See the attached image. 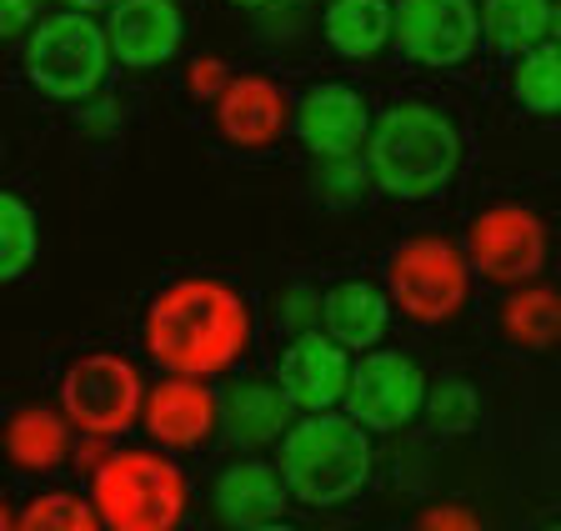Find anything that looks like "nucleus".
<instances>
[{
	"mask_svg": "<svg viewBox=\"0 0 561 531\" xmlns=\"http://www.w3.org/2000/svg\"><path fill=\"white\" fill-rule=\"evenodd\" d=\"M35 251H41V221H35V211L15 191H0V286L21 281L35 266Z\"/></svg>",
	"mask_w": 561,
	"mask_h": 531,
	"instance_id": "24",
	"label": "nucleus"
},
{
	"mask_svg": "<svg viewBox=\"0 0 561 531\" xmlns=\"http://www.w3.org/2000/svg\"><path fill=\"white\" fill-rule=\"evenodd\" d=\"M241 531H296V527H286V521H261V527H241Z\"/></svg>",
	"mask_w": 561,
	"mask_h": 531,
	"instance_id": "33",
	"label": "nucleus"
},
{
	"mask_svg": "<svg viewBox=\"0 0 561 531\" xmlns=\"http://www.w3.org/2000/svg\"><path fill=\"white\" fill-rule=\"evenodd\" d=\"M231 81V71H226V60H216V56H201V60H191V71H186V91L191 95H201V101H216V91Z\"/></svg>",
	"mask_w": 561,
	"mask_h": 531,
	"instance_id": "29",
	"label": "nucleus"
},
{
	"mask_svg": "<svg viewBox=\"0 0 561 531\" xmlns=\"http://www.w3.org/2000/svg\"><path fill=\"white\" fill-rule=\"evenodd\" d=\"M391 41L411 66L451 71L481 50L477 0H401L391 5Z\"/></svg>",
	"mask_w": 561,
	"mask_h": 531,
	"instance_id": "10",
	"label": "nucleus"
},
{
	"mask_svg": "<svg viewBox=\"0 0 561 531\" xmlns=\"http://www.w3.org/2000/svg\"><path fill=\"white\" fill-rule=\"evenodd\" d=\"M291 130L316 161H346V155H362L371 106L351 85H316L291 106Z\"/></svg>",
	"mask_w": 561,
	"mask_h": 531,
	"instance_id": "14",
	"label": "nucleus"
},
{
	"mask_svg": "<svg viewBox=\"0 0 561 531\" xmlns=\"http://www.w3.org/2000/svg\"><path fill=\"white\" fill-rule=\"evenodd\" d=\"M35 25V0H0V41H15Z\"/></svg>",
	"mask_w": 561,
	"mask_h": 531,
	"instance_id": "31",
	"label": "nucleus"
},
{
	"mask_svg": "<svg viewBox=\"0 0 561 531\" xmlns=\"http://www.w3.org/2000/svg\"><path fill=\"white\" fill-rule=\"evenodd\" d=\"M0 531H15V507L0 496Z\"/></svg>",
	"mask_w": 561,
	"mask_h": 531,
	"instance_id": "32",
	"label": "nucleus"
},
{
	"mask_svg": "<svg viewBox=\"0 0 561 531\" xmlns=\"http://www.w3.org/2000/svg\"><path fill=\"white\" fill-rule=\"evenodd\" d=\"M105 46L126 71H156L186 41V15L175 0H111L105 5Z\"/></svg>",
	"mask_w": 561,
	"mask_h": 531,
	"instance_id": "12",
	"label": "nucleus"
},
{
	"mask_svg": "<svg viewBox=\"0 0 561 531\" xmlns=\"http://www.w3.org/2000/svg\"><path fill=\"white\" fill-rule=\"evenodd\" d=\"M111 71V46L91 11H50L35 15L25 31V76L50 101H91L101 95Z\"/></svg>",
	"mask_w": 561,
	"mask_h": 531,
	"instance_id": "5",
	"label": "nucleus"
},
{
	"mask_svg": "<svg viewBox=\"0 0 561 531\" xmlns=\"http://www.w3.org/2000/svg\"><path fill=\"white\" fill-rule=\"evenodd\" d=\"M366 181L397 201H432L442 191H451L456 171H461V130L442 106L426 101H401L371 116L362 146Z\"/></svg>",
	"mask_w": 561,
	"mask_h": 531,
	"instance_id": "2",
	"label": "nucleus"
},
{
	"mask_svg": "<svg viewBox=\"0 0 561 531\" xmlns=\"http://www.w3.org/2000/svg\"><path fill=\"white\" fill-rule=\"evenodd\" d=\"M316 326L327 331L336 346H346V351H371V346H381L386 331H391V301L371 281H336L321 296Z\"/></svg>",
	"mask_w": 561,
	"mask_h": 531,
	"instance_id": "17",
	"label": "nucleus"
},
{
	"mask_svg": "<svg viewBox=\"0 0 561 531\" xmlns=\"http://www.w3.org/2000/svg\"><path fill=\"white\" fill-rule=\"evenodd\" d=\"M191 482L161 447L105 451L91 472V511L105 531H181Z\"/></svg>",
	"mask_w": 561,
	"mask_h": 531,
	"instance_id": "4",
	"label": "nucleus"
},
{
	"mask_svg": "<svg viewBox=\"0 0 561 531\" xmlns=\"http://www.w3.org/2000/svg\"><path fill=\"white\" fill-rule=\"evenodd\" d=\"M231 5H245V11H261V5H266V0H231Z\"/></svg>",
	"mask_w": 561,
	"mask_h": 531,
	"instance_id": "35",
	"label": "nucleus"
},
{
	"mask_svg": "<svg viewBox=\"0 0 561 531\" xmlns=\"http://www.w3.org/2000/svg\"><path fill=\"white\" fill-rule=\"evenodd\" d=\"M146 356L171 377L216 381L251 351L256 311L221 276H175L146 307Z\"/></svg>",
	"mask_w": 561,
	"mask_h": 531,
	"instance_id": "1",
	"label": "nucleus"
},
{
	"mask_svg": "<svg viewBox=\"0 0 561 531\" xmlns=\"http://www.w3.org/2000/svg\"><path fill=\"white\" fill-rule=\"evenodd\" d=\"M101 5H111V0H70V11H101Z\"/></svg>",
	"mask_w": 561,
	"mask_h": 531,
	"instance_id": "34",
	"label": "nucleus"
},
{
	"mask_svg": "<svg viewBox=\"0 0 561 531\" xmlns=\"http://www.w3.org/2000/svg\"><path fill=\"white\" fill-rule=\"evenodd\" d=\"M5 457L21 472H56L70 457V422L50 406H25L5 422Z\"/></svg>",
	"mask_w": 561,
	"mask_h": 531,
	"instance_id": "20",
	"label": "nucleus"
},
{
	"mask_svg": "<svg viewBox=\"0 0 561 531\" xmlns=\"http://www.w3.org/2000/svg\"><path fill=\"white\" fill-rule=\"evenodd\" d=\"M477 15L486 41L506 56H522V50L551 41V31H557V5L551 0H486Z\"/></svg>",
	"mask_w": 561,
	"mask_h": 531,
	"instance_id": "21",
	"label": "nucleus"
},
{
	"mask_svg": "<svg viewBox=\"0 0 561 531\" xmlns=\"http://www.w3.org/2000/svg\"><path fill=\"white\" fill-rule=\"evenodd\" d=\"M140 371L116 351H91L60 377V416L95 441L126 437L140 416Z\"/></svg>",
	"mask_w": 561,
	"mask_h": 531,
	"instance_id": "7",
	"label": "nucleus"
},
{
	"mask_svg": "<svg viewBox=\"0 0 561 531\" xmlns=\"http://www.w3.org/2000/svg\"><path fill=\"white\" fill-rule=\"evenodd\" d=\"M321 31L336 56L371 60L391 46V0H331Z\"/></svg>",
	"mask_w": 561,
	"mask_h": 531,
	"instance_id": "19",
	"label": "nucleus"
},
{
	"mask_svg": "<svg viewBox=\"0 0 561 531\" xmlns=\"http://www.w3.org/2000/svg\"><path fill=\"white\" fill-rule=\"evenodd\" d=\"M316 186H321V196H327L331 206H356L371 181H366V165L356 161V155H346V161H321Z\"/></svg>",
	"mask_w": 561,
	"mask_h": 531,
	"instance_id": "27",
	"label": "nucleus"
},
{
	"mask_svg": "<svg viewBox=\"0 0 561 531\" xmlns=\"http://www.w3.org/2000/svg\"><path fill=\"white\" fill-rule=\"evenodd\" d=\"M286 486H280V472L261 457L231 461L221 476H216V517L226 527H261V521H276L286 511Z\"/></svg>",
	"mask_w": 561,
	"mask_h": 531,
	"instance_id": "18",
	"label": "nucleus"
},
{
	"mask_svg": "<svg viewBox=\"0 0 561 531\" xmlns=\"http://www.w3.org/2000/svg\"><path fill=\"white\" fill-rule=\"evenodd\" d=\"M280 316H286L291 336H296V331H311V326H316V316H321V296H311V291H291L286 301H280Z\"/></svg>",
	"mask_w": 561,
	"mask_h": 531,
	"instance_id": "30",
	"label": "nucleus"
},
{
	"mask_svg": "<svg viewBox=\"0 0 561 531\" xmlns=\"http://www.w3.org/2000/svg\"><path fill=\"white\" fill-rule=\"evenodd\" d=\"M291 91L271 76H231L216 91V130L241 151H266L291 130Z\"/></svg>",
	"mask_w": 561,
	"mask_h": 531,
	"instance_id": "15",
	"label": "nucleus"
},
{
	"mask_svg": "<svg viewBox=\"0 0 561 531\" xmlns=\"http://www.w3.org/2000/svg\"><path fill=\"white\" fill-rule=\"evenodd\" d=\"M221 402V431L236 441V447H276L280 431L296 422L291 402L280 396V386L271 377H245L231 381L226 391H216Z\"/></svg>",
	"mask_w": 561,
	"mask_h": 531,
	"instance_id": "16",
	"label": "nucleus"
},
{
	"mask_svg": "<svg viewBox=\"0 0 561 531\" xmlns=\"http://www.w3.org/2000/svg\"><path fill=\"white\" fill-rule=\"evenodd\" d=\"M386 301L411 326H446L467 311L471 301V266L461 246L436 231L401 241L386 256Z\"/></svg>",
	"mask_w": 561,
	"mask_h": 531,
	"instance_id": "6",
	"label": "nucleus"
},
{
	"mask_svg": "<svg viewBox=\"0 0 561 531\" xmlns=\"http://www.w3.org/2000/svg\"><path fill=\"white\" fill-rule=\"evenodd\" d=\"M136 422L146 426V437L161 451H201L221 431V402H216L210 381L171 377V371H165V381H156V386L140 396Z\"/></svg>",
	"mask_w": 561,
	"mask_h": 531,
	"instance_id": "11",
	"label": "nucleus"
},
{
	"mask_svg": "<svg viewBox=\"0 0 561 531\" xmlns=\"http://www.w3.org/2000/svg\"><path fill=\"white\" fill-rule=\"evenodd\" d=\"M461 256H467L471 276L491 286H526L537 281L541 266H547V221H541L531 206H486V211L471 216L467 241H461Z\"/></svg>",
	"mask_w": 561,
	"mask_h": 531,
	"instance_id": "8",
	"label": "nucleus"
},
{
	"mask_svg": "<svg viewBox=\"0 0 561 531\" xmlns=\"http://www.w3.org/2000/svg\"><path fill=\"white\" fill-rule=\"evenodd\" d=\"M276 447L280 486L306 507H341L371 482V441L346 412H306Z\"/></svg>",
	"mask_w": 561,
	"mask_h": 531,
	"instance_id": "3",
	"label": "nucleus"
},
{
	"mask_svg": "<svg viewBox=\"0 0 561 531\" xmlns=\"http://www.w3.org/2000/svg\"><path fill=\"white\" fill-rule=\"evenodd\" d=\"M421 402H426V377H421L416 356L371 346L362 351V361H351L341 406L362 431H401L421 416Z\"/></svg>",
	"mask_w": 561,
	"mask_h": 531,
	"instance_id": "9",
	"label": "nucleus"
},
{
	"mask_svg": "<svg viewBox=\"0 0 561 531\" xmlns=\"http://www.w3.org/2000/svg\"><path fill=\"white\" fill-rule=\"evenodd\" d=\"M346 377H351V351L336 346L321 326L296 331L291 346L280 351L276 367V386L291 402V412H336L346 396Z\"/></svg>",
	"mask_w": 561,
	"mask_h": 531,
	"instance_id": "13",
	"label": "nucleus"
},
{
	"mask_svg": "<svg viewBox=\"0 0 561 531\" xmlns=\"http://www.w3.org/2000/svg\"><path fill=\"white\" fill-rule=\"evenodd\" d=\"M416 531H481V517L461 501H436L416 517Z\"/></svg>",
	"mask_w": 561,
	"mask_h": 531,
	"instance_id": "28",
	"label": "nucleus"
},
{
	"mask_svg": "<svg viewBox=\"0 0 561 531\" xmlns=\"http://www.w3.org/2000/svg\"><path fill=\"white\" fill-rule=\"evenodd\" d=\"M541 531H557V521H547V527H541Z\"/></svg>",
	"mask_w": 561,
	"mask_h": 531,
	"instance_id": "36",
	"label": "nucleus"
},
{
	"mask_svg": "<svg viewBox=\"0 0 561 531\" xmlns=\"http://www.w3.org/2000/svg\"><path fill=\"white\" fill-rule=\"evenodd\" d=\"M15 531H105V527L91 511V501H81L76 492H41L35 501H25L15 511Z\"/></svg>",
	"mask_w": 561,
	"mask_h": 531,
	"instance_id": "25",
	"label": "nucleus"
},
{
	"mask_svg": "<svg viewBox=\"0 0 561 531\" xmlns=\"http://www.w3.org/2000/svg\"><path fill=\"white\" fill-rule=\"evenodd\" d=\"M557 326H561V311H557V291L547 281L512 286V296L502 307L506 342H516L522 351H547L557 342Z\"/></svg>",
	"mask_w": 561,
	"mask_h": 531,
	"instance_id": "22",
	"label": "nucleus"
},
{
	"mask_svg": "<svg viewBox=\"0 0 561 531\" xmlns=\"http://www.w3.org/2000/svg\"><path fill=\"white\" fill-rule=\"evenodd\" d=\"M421 416L432 422V431H442V437H461V431H471L481 416V396L471 381H442V386L426 391V402H421Z\"/></svg>",
	"mask_w": 561,
	"mask_h": 531,
	"instance_id": "26",
	"label": "nucleus"
},
{
	"mask_svg": "<svg viewBox=\"0 0 561 531\" xmlns=\"http://www.w3.org/2000/svg\"><path fill=\"white\" fill-rule=\"evenodd\" d=\"M512 95L522 101V111L531 116L551 120L561 106V66H557V46L541 41V46L522 50L516 56V71H512Z\"/></svg>",
	"mask_w": 561,
	"mask_h": 531,
	"instance_id": "23",
	"label": "nucleus"
}]
</instances>
